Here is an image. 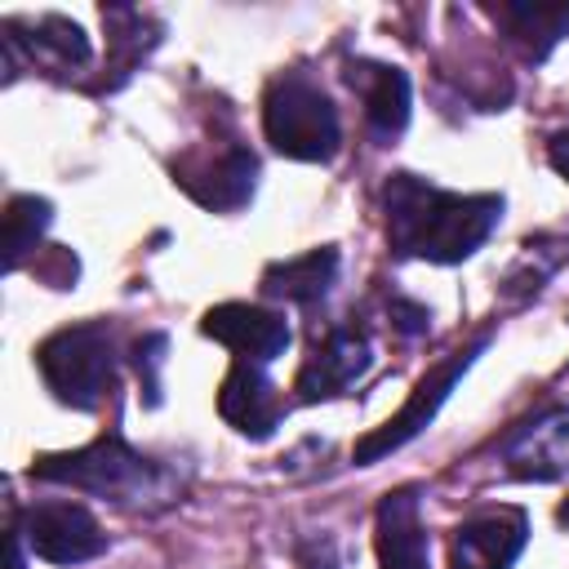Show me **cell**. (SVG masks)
I'll return each mask as SVG.
<instances>
[{
  "instance_id": "cell-1",
  "label": "cell",
  "mask_w": 569,
  "mask_h": 569,
  "mask_svg": "<svg viewBox=\"0 0 569 569\" xmlns=\"http://www.w3.org/2000/svg\"><path fill=\"white\" fill-rule=\"evenodd\" d=\"M502 196H462L445 191L418 173H391L382 187V222L387 244L400 258L422 262H462L471 258L498 227Z\"/></svg>"
},
{
  "instance_id": "cell-2",
  "label": "cell",
  "mask_w": 569,
  "mask_h": 569,
  "mask_svg": "<svg viewBox=\"0 0 569 569\" xmlns=\"http://www.w3.org/2000/svg\"><path fill=\"white\" fill-rule=\"evenodd\" d=\"M31 480L44 485H67L93 498H111L120 507H151V502H173V476L138 453L116 427L89 440L84 449L67 453H44L31 462Z\"/></svg>"
},
{
  "instance_id": "cell-3",
  "label": "cell",
  "mask_w": 569,
  "mask_h": 569,
  "mask_svg": "<svg viewBox=\"0 0 569 569\" xmlns=\"http://www.w3.org/2000/svg\"><path fill=\"white\" fill-rule=\"evenodd\" d=\"M262 133L267 142L307 164H325L342 147V120L329 93L307 71H280L262 93Z\"/></svg>"
},
{
  "instance_id": "cell-4",
  "label": "cell",
  "mask_w": 569,
  "mask_h": 569,
  "mask_svg": "<svg viewBox=\"0 0 569 569\" xmlns=\"http://www.w3.org/2000/svg\"><path fill=\"white\" fill-rule=\"evenodd\" d=\"M36 369L53 400L89 413L116 382V329L107 320L67 325L36 347Z\"/></svg>"
},
{
  "instance_id": "cell-5",
  "label": "cell",
  "mask_w": 569,
  "mask_h": 569,
  "mask_svg": "<svg viewBox=\"0 0 569 569\" xmlns=\"http://www.w3.org/2000/svg\"><path fill=\"white\" fill-rule=\"evenodd\" d=\"M173 182L213 213H231L240 204H249L253 187H258V156L240 142H209V147H191L173 160Z\"/></svg>"
},
{
  "instance_id": "cell-6",
  "label": "cell",
  "mask_w": 569,
  "mask_h": 569,
  "mask_svg": "<svg viewBox=\"0 0 569 569\" xmlns=\"http://www.w3.org/2000/svg\"><path fill=\"white\" fill-rule=\"evenodd\" d=\"M485 342H489V338H476L467 351H453V356H449V360H440L427 378H418V387H413V396L400 405V413H396V418H387L382 427H373L369 436H360V440H356V462H360V467H369V462H378L382 453H391V449L409 445V440H413V436L436 418V409L445 405V396L453 391V382L471 369V360L485 351Z\"/></svg>"
},
{
  "instance_id": "cell-7",
  "label": "cell",
  "mask_w": 569,
  "mask_h": 569,
  "mask_svg": "<svg viewBox=\"0 0 569 569\" xmlns=\"http://www.w3.org/2000/svg\"><path fill=\"white\" fill-rule=\"evenodd\" d=\"M31 556L49 560V565H84L93 556L107 551V533L93 520L89 507L71 502V498H49V502H31L22 511V529H13Z\"/></svg>"
},
{
  "instance_id": "cell-8",
  "label": "cell",
  "mask_w": 569,
  "mask_h": 569,
  "mask_svg": "<svg viewBox=\"0 0 569 569\" xmlns=\"http://www.w3.org/2000/svg\"><path fill=\"white\" fill-rule=\"evenodd\" d=\"M373 369V342L360 325H329L325 338L311 342L302 369H298V400L316 405V400H333L342 396L351 382H360Z\"/></svg>"
},
{
  "instance_id": "cell-9",
  "label": "cell",
  "mask_w": 569,
  "mask_h": 569,
  "mask_svg": "<svg viewBox=\"0 0 569 569\" xmlns=\"http://www.w3.org/2000/svg\"><path fill=\"white\" fill-rule=\"evenodd\" d=\"M529 520L520 507H485L449 538V569H511L525 551Z\"/></svg>"
},
{
  "instance_id": "cell-10",
  "label": "cell",
  "mask_w": 569,
  "mask_h": 569,
  "mask_svg": "<svg viewBox=\"0 0 569 569\" xmlns=\"http://www.w3.org/2000/svg\"><path fill=\"white\" fill-rule=\"evenodd\" d=\"M200 333L218 338L222 347L236 351V360H253V365H271L293 342V329H289L284 311L253 307V302H218V307H209L204 320H200Z\"/></svg>"
},
{
  "instance_id": "cell-11",
  "label": "cell",
  "mask_w": 569,
  "mask_h": 569,
  "mask_svg": "<svg viewBox=\"0 0 569 569\" xmlns=\"http://www.w3.org/2000/svg\"><path fill=\"white\" fill-rule=\"evenodd\" d=\"M502 467L516 480H560L569 471V405H551L502 440Z\"/></svg>"
},
{
  "instance_id": "cell-12",
  "label": "cell",
  "mask_w": 569,
  "mask_h": 569,
  "mask_svg": "<svg viewBox=\"0 0 569 569\" xmlns=\"http://www.w3.org/2000/svg\"><path fill=\"white\" fill-rule=\"evenodd\" d=\"M284 396L280 387L267 378L262 365L253 360H236L218 387V413L249 440H267L280 422H284Z\"/></svg>"
},
{
  "instance_id": "cell-13",
  "label": "cell",
  "mask_w": 569,
  "mask_h": 569,
  "mask_svg": "<svg viewBox=\"0 0 569 569\" xmlns=\"http://www.w3.org/2000/svg\"><path fill=\"white\" fill-rule=\"evenodd\" d=\"M342 76L365 102V129L373 133V142L400 138L405 124H409V107H413L409 76L400 67H391V62H369V58L347 62Z\"/></svg>"
},
{
  "instance_id": "cell-14",
  "label": "cell",
  "mask_w": 569,
  "mask_h": 569,
  "mask_svg": "<svg viewBox=\"0 0 569 569\" xmlns=\"http://www.w3.org/2000/svg\"><path fill=\"white\" fill-rule=\"evenodd\" d=\"M373 547H378V569H431V542L413 489H396L378 502Z\"/></svg>"
},
{
  "instance_id": "cell-15",
  "label": "cell",
  "mask_w": 569,
  "mask_h": 569,
  "mask_svg": "<svg viewBox=\"0 0 569 569\" xmlns=\"http://www.w3.org/2000/svg\"><path fill=\"white\" fill-rule=\"evenodd\" d=\"M489 18L525 62H542L569 36V4H493Z\"/></svg>"
},
{
  "instance_id": "cell-16",
  "label": "cell",
  "mask_w": 569,
  "mask_h": 569,
  "mask_svg": "<svg viewBox=\"0 0 569 569\" xmlns=\"http://www.w3.org/2000/svg\"><path fill=\"white\" fill-rule=\"evenodd\" d=\"M4 49L13 53H31V62L40 67H53V71H76L89 62V36L80 31V22L62 18V13H44L27 27V36H18L9 22H4Z\"/></svg>"
},
{
  "instance_id": "cell-17",
  "label": "cell",
  "mask_w": 569,
  "mask_h": 569,
  "mask_svg": "<svg viewBox=\"0 0 569 569\" xmlns=\"http://www.w3.org/2000/svg\"><path fill=\"white\" fill-rule=\"evenodd\" d=\"M338 280V249H307L298 258H280L262 271V293L298 307H316Z\"/></svg>"
},
{
  "instance_id": "cell-18",
  "label": "cell",
  "mask_w": 569,
  "mask_h": 569,
  "mask_svg": "<svg viewBox=\"0 0 569 569\" xmlns=\"http://www.w3.org/2000/svg\"><path fill=\"white\" fill-rule=\"evenodd\" d=\"M102 22L111 31V71H116V84H120L160 44V22H151L142 9H129V4L102 9Z\"/></svg>"
},
{
  "instance_id": "cell-19",
  "label": "cell",
  "mask_w": 569,
  "mask_h": 569,
  "mask_svg": "<svg viewBox=\"0 0 569 569\" xmlns=\"http://www.w3.org/2000/svg\"><path fill=\"white\" fill-rule=\"evenodd\" d=\"M49 218H53V204H49L44 196H13V200L4 204V267H9V271L22 267V258H27V253L36 249V240L44 236Z\"/></svg>"
},
{
  "instance_id": "cell-20",
  "label": "cell",
  "mask_w": 569,
  "mask_h": 569,
  "mask_svg": "<svg viewBox=\"0 0 569 569\" xmlns=\"http://www.w3.org/2000/svg\"><path fill=\"white\" fill-rule=\"evenodd\" d=\"M164 365V333H142L133 342V369L142 378V391H147V405H160V378L156 369Z\"/></svg>"
},
{
  "instance_id": "cell-21",
  "label": "cell",
  "mask_w": 569,
  "mask_h": 569,
  "mask_svg": "<svg viewBox=\"0 0 569 569\" xmlns=\"http://www.w3.org/2000/svg\"><path fill=\"white\" fill-rule=\"evenodd\" d=\"M391 325H396L405 338H418V333H427V329H431V316H427V307H418V302L391 298Z\"/></svg>"
},
{
  "instance_id": "cell-22",
  "label": "cell",
  "mask_w": 569,
  "mask_h": 569,
  "mask_svg": "<svg viewBox=\"0 0 569 569\" xmlns=\"http://www.w3.org/2000/svg\"><path fill=\"white\" fill-rule=\"evenodd\" d=\"M547 160H551V169L569 182V124H565V129H556V133L547 138Z\"/></svg>"
},
{
  "instance_id": "cell-23",
  "label": "cell",
  "mask_w": 569,
  "mask_h": 569,
  "mask_svg": "<svg viewBox=\"0 0 569 569\" xmlns=\"http://www.w3.org/2000/svg\"><path fill=\"white\" fill-rule=\"evenodd\" d=\"M302 569H338V556H333V547H329V542L311 547V551H307V560H302Z\"/></svg>"
},
{
  "instance_id": "cell-24",
  "label": "cell",
  "mask_w": 569,
  "mask_h": 569,
  "mask_svg": "<svg viewBox=\"0 0 569 569\" xmlns=\"http://www.w3.org/2000/svg\"><path fill=\"white\" fill-rule=\"evenodd\" d=\"M556 520H560V525H565V529H569V498H565V502H560V511H556Z\"/></svg>"
}]
</instances>
